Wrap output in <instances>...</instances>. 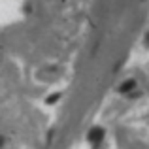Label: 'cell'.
Instances as JSON below:
<instances>
[{
    "label": "cell",
    "mask_w": 149,
    "mask_h": 149,
    "mask_svg": "<svg viewBox=\"0 0 149 149\" xmlns=\"http://www.w3.org/2000/svg\"><path fill=\"white\" fill-rule=\"evenodd\" d=\"M102 138H104V130H102V128H93V130L89 132V142H93V143L102 142Z\"/></svg>",
    "instance_id": "cell-1"
},
{
    "label": "cell",
    "mask_w": 149,
    "mask_h": 149,
    "mask_svg": "<svg viewBox=\"0 0 149 149\" xmlns=\"http://www.w3.org/2000/svg\"><path fill=\"white\" fill-rule=\"evenodd\" d=\"M147 36H149V34H147ZM147 42H149V38H147Z\"/></svg>",
    "instance_id": "cell-3"
},
{
    "label": "cell",
    "mask_w": 149,
    "mask_h": 149,
    "mask_svg": "<svg viewBox=\"0 0 149 149\" xmlns=\"http://www.w3.org/2000/svg\"><path fill=\"white\" fill-rule=\"evenodd\" d=\"M132 87H136V81L128 79L127 83H123V85H121V87H119V91H121V93H128V91H130Z\"/></svg>",
    "instance_id": "cell-2"
}]
</instances>
